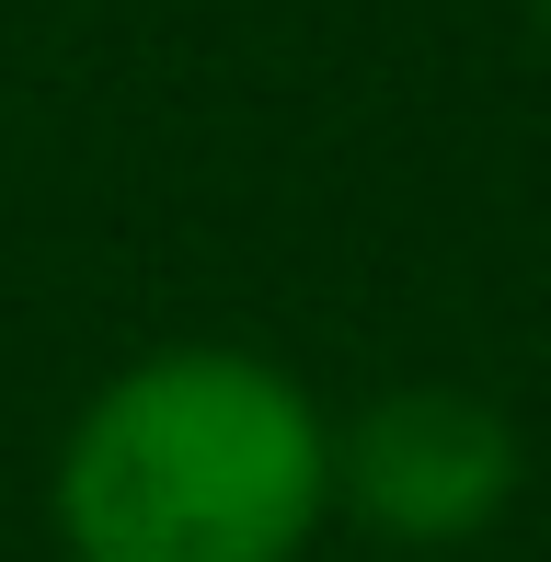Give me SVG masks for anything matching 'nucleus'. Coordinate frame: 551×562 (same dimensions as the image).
<instances>
[{"label":"nucleus","mask_w":551,"mask_h":562,"mask_svg":"<svg viewBox=\"0 0 551 562\" xmlns=\"http://www.w3.org/2000/svg\"><path fill=\"white\" fill-rule=\"evenodd\" d=\"M517 12H529V35H540V46H551V0H517Z\"/></svg>","instance_id":"obj_3"},{"label":"nucleus","mask_w":551,"mask_h":562,"mask_svg":"<svg viewBox=\"0 0 551 562\" xmlns=\"http://www.w3.org/2000/svg\"><path fill=\"white\" fill-rule=\"evenodd\" d=\"M529 494V437L471 379H391L357 414H334V528L380 562L483 551Z\"/></svg>","instance_id":"obj_2"},{"label":"nucleus","mask_w":551,"mask_h":562,"mask_svg":"<svg viewBox=\"0 0 551 562\" xmlns=\"http://www.w3.org/2000/svg\"><path fill=\"white\" fill-rule=\"evenodd\" d=\"M58 562H322L334 402L241 334L138 345L46 448Z\"/></svg>","instance_id":"obj_1"}]
</instances>
